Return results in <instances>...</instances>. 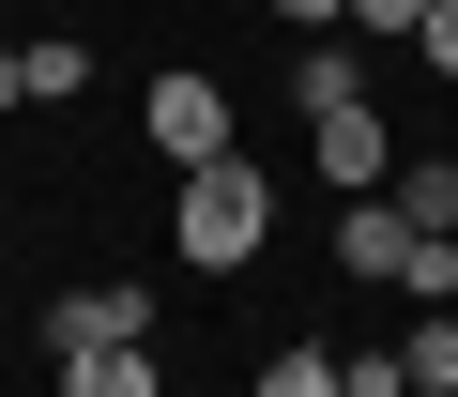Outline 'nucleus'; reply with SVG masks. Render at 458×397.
<instances>
[{"mask_svg": "<svg viewBox=\"0 0 458 397\" xmlns=\"http://www.w3.org/2000/svg\"><path fill=\"white\" fill-rule=\"evenodd\" d=\"M412 62H428V77H458V0H428V31H412Z\"/></svg>", "mask_w": 458, "mask_h": 397, "instance_id": "14", "label": "nucleus"}, {"mask_svg": "<svg viewBox=\"0 0 458 397\" xmlns=\"http://www.w3.org/2000/svg\"><path fill=\"white\" fill-rule=\"evenodd\" d=\"M168 245H183L199 275H245V260L276 245V183H260L245 153H214V168H183V183H168Z\"/></svg>", "mask_w": 458, "mask_h": 397, "instance_id": "1", "label": "nucleus"}, {"mask_svg": "<svg viewBox=\"0 0 458 397\" xmlns=\"http://www.w3.org/2000/svg\"><path fill=\"white\" fill-rule=\"evenodd\" d=\"M16 107H31V77H16V46H0V122H16Z\"/></svg>", "mask_w": 458, "mask_h": 397, "instance_id": "16", "label": "nucleus"}, {"mask_svg": "<svg viewBox=\"0 0 458 397\" xmlns=\"http://www.w3.org/2000/svg\"><path fill=\"white\" fill-rule=\"evenodd\" d=\"M428 31V0H352V46H412Z\"/></svg>", "mask_w": 458, "mask_h": 397, "instance_id": "13", "label": "nucleus"}, {"mask_svg": "<svg viewBox=\"0 0 458 397\" xmlns=\"http://www.w3.org/2000/svg\"><path fill=\"white\" fill-rule=\"evenodd\" d=\"M245 397H336V336H291V351H260V382Z\"/></svg>", "mask_w": 458, "mask_h": 397, "instance_id": "11", "label": "nucleus"}, {"mask_svg": "<svg viewBox=\"0 0 458 397\" xmlns=\"http://www.w3.org/2000/svg\"><path fill=\"white\" fill-rule=\"evenodd\" d=\"M31 16H62V0H31Z\"/></svg>", "mask_w": 458, "mask_h": 397, "instance_id": "17", "label": "nucleus"}, {"mask_svg": "<svg viewBox=\"0 0 458 397\" xmlns=\"http://www.w3.org/2000/svg\"><path fill=\"white\" fill-rule=\"evenodd\" d=\"M214 16H229V0H214Z\"/></svg>", "mask_w": 458, "mask_h": 397, "instance_id": "18", "label": "nucleus"}, {"mask_svg": "<svg viewBox=\"0 0 458 397\" xmlns=\"http://www.w3.org/2000/svg\"><path fill=\"white\" fill-rule=\"evenodd\" d=\"M276 16H291V31L321 46V31H352V0H276Z\"/></svg>", "mask_w": 458, "mask_h": 397, "instance_id": "15", "label": "nucleus"}, {"mask_svg": "<svg viewBox=\"0 0 458 397\" xmlns=\"http://www.w3.org/2000/svg\"><path fill=\"white\" fill-rule=\"evenodd\" d=\"M62 397H168V351L123 336V351H62Z\"/></svg>", "mask_w": 458, "mask_h": 397, "instance_id": "6", "label": "nucleus"}, {"mask_svg": "<svg viewBox=\"0 0 458 397\" xmlns=\"http://www.w3.org/2000/svg\"><path fill=\"white\" fill-rule=\"evenodd\" d=\"M397 367H412V397H458V306L397 321Z\"/></svg>", "mask_w": 458, "mask_h": 397, "instance_id": "10", "label": "nucleus"}, {"mask_svg": "<svg viewBox=\"0 0 458 397\" xmlns=\"http://www.w3.org/2000/svg\"><path fill=\"white\" fill-rule=\"evenodd\" d=\"M412 245H428V230L397 215V198H336V275H352V291H397Z\"/></svg>", "mask_w": 458, "mask_h": 397, "instance_id": "5", "label": "nucleus"}, {"mask_svg": "<svg viewBox=\"0 0 458 397\" xmlns=\"http://www.w3.org/2000/svg\"><path fill=\"white\" fill-rule=\"evenodd\" d=\"M306 153H321L336 198H382V183H397V122H382L367 92H352V107H306Z\"/></svg>", "mask_w": 458, "mask_h": 397, "instance_id": "3", "label": "nucleus"}, {"mask_svg": "<svg viewBox=\"0 0 458 397\" xmlns=\"http://www.w3.org/2000/svg\"><path fill=\"white\" fill-rule=\"evenodd\" d=\"M352 92H367V46H352V31H321V46L291 62V107H352Z\"/></svg>", "mask_w": 458, "mask_h": 397, "instance_id": "9", "label": "nucleus"}, {"mask_svg": "<svg viewBox=\"0 0 458 397\" xmlns=\"http://www.w3.org/2000/svg\"><path fill=\"white\" fill-rule=\"evenodd\" d=\"M16 77H31V107H77V92H92V46H77V31H31Z\"/></svg>", "mask_w": 458, "mask_h": 397, "instance_id": "8", "label": "nucleus"}, {"mask_svg": "<svg viewBox=\"0 0 458 397\" xmlns=\"http://www.w3.org/2000/svg\"><path fill=\"white\" fill-rule=\"evenodd\" d=\"M336 397H412V367H397V336H336Z\"/></svg>", "mask_w": 458, "mask_h": 397, "instance_id": "12", "label": "nucleus"}, {"mask_svg": "<svg viewBox=\"0 0 458 397\" xmlns=\"http://www.w3.org/2000/svg\"><path fill=\"white\" fill-rule=\"evenodd\" d=\"M138 122H153V153H168V168L245 153V122H229V77H153V92H138Z\"/></svg>", "mask_w": 458, "mask_h": 397, "instance_id": "2", "label": "nucleus"}, {"mask_svg": "<svg viewBox=\"0 0 458 397\" xmlns=\"http://www.w3.org/2000/svg\"><path fill=\"white\" fill-rule=\"evenodd\" d=\"M123 336H153V291H138V275H92V291L47 306V367H62V351H123Z\"/></svg>", "mask_w": 458, "mask_h": 397, "instance_id": "4", "label": "nucleus"}, {"mask_svg": "<svg viewBox=\"0 0 458 397\" xmlns=\"http://www.w3.org/2000/svg\"><path fill=\"white\" fill-rule=\"evenodd\" d=\"M382 198H397L412 230H443V245H458V153H397V183H382Z\"/></svg>", "mask_w": 458, "mask_h": 397, "instance_id": "7", "label": "nucleus"}]
</instances>
